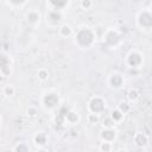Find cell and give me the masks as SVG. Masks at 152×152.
Here are the masks:
<instances>
[{
  "label": "cell",
  "instance_id": "obj_12",
  "mask_svg": "<svg viewBox=\"0 0 152 152\" xmlns=\"http://www.w3.org/2000/svg\"><path fill=\"white\" fill-rule=\"evenodd\" d=\"M58 32H59V34H61L62 37L66 38V37L72 36L75 31H74V28H72V27H71L69 24H63V25H61V26H59Z\"/></svg>",
  "mask_w": 152,
  "mask_h": 152
},
{
  "label": "cell",
  "instance_id": "obj_4",
  "mask_svg": "<svg viewBox=\"0 0 152 152\" xmlns=\"http://www.w3.org/2000/svg\"><path fill=\"white\" fill-rule=\"evenodd\" d=\"M120 42V33L114 28H108L103 34V43L115 49L118 43Z\"/></svg>",
  "mask_w": 152,
  "mask_h": 152
},
{
  "label": "cell",
  "instance_id": "obj_8",
  "mask_svg": "<svg viewBox=\"0 0 152 152\" xmlns=\"http://www.w3.org/2000/svg\"><path fill=\"white\" fill-rule=\"evenodd\" d=\"M63 15L61 11H55V10H49V12L46 13V23H49L50 25H56L62 20Z\"/></svg>",
  "mask_w": 152,
  "mask_h": 152
},
{
  "label": "cell",
  "instance_id": "obj_3",
  "mask_svg": "<svg viewBox=\"0 0 152 152\" xmlns=\"http://www.w3.org/2000/svg\"><path fill=\"white\" fill-rule=\"evenodd\" d=\"M107 107V102L103 97L101 96H94L89 100L88 102V110L91 114H96V115H101L104 109Z\"/></svg>",
  "mask_w": 152,
  "mask_h": 152
},
{
  "label": "cell",
  "instance_id": "obj_15",
  "mask_svg": "<svg viewBox=\"0 0 152 152\" xmlns=\"http://www.w3.org/2000/svg\"><path fill=\"white\" fill-rule=\"evenodd\" d=\"M4 93H5V95H7V96H12V95L15 93V88H14L12 84H6V86L4 87Z\"/></svg>",
  "mask_w": 152,
  "mask_h": 152
},
{
  "label": "cell",
  "instance_id": "obj_14",
  "mask_svg": "<svg viewBox=\"0 0 152 152\" xmlns=\"http://www.w3.org/2000/svg\"><path fill=\"white\" fill-rule=\"evenodd\" d=\"M37 76H38V78L43 82V81H46L48 78H49V71L46 70V69H39L38 70V72H37Z\"/></svg>",
  "mask_w": 152,
  "mask_h": 152
},
{
  "label": "cell",
  "instance_id": "obj_1",
  "mask_svg": "<svg viewBox=\"0 0 152 152\" xmlns=\"http://www.w3.org/2000/svg\"><path fill=\"white\" fill-rule=\"evenodd\" d=\"M74 42L80 49H90L96 42L95 31L89 26H82L74 32Z\"/></svg>",
  "mask_w": 152,
  "mask_h": 152
},
{
  "label": "cell",
  "instance_id": "obj_13",
  "mask_svg": "<svg viewBox=\"0 0 152 152\" xmlns=\"http://www.w3.org/2000/svg\"><path fill=\"white\" fill-rule=\"evenodd\" d=\"M124 118H125V113H122L119 108H116L115 110H112V113H110V119H112L113 124H119V122H121Z\"/></svg>",
  "mask_w": 152,
  "mask_h": 152
},
{
  "label": "cell",
  "instance_id": "obj_11",
  "mask_svg": "<svg viewBox=\"0 0 152 152\" xmlns=\"http://www.w3.org/2000/svg\"><path fill=\"white\" fill-rule=\"evenodd\" d=\"M11 68V59L5 53H0V75L4 74L5 70H10Z\"/></svg>",
  "mask_w": 152,
  "mask_h": 152
},
{
  "label": "cell",
  "instance_id": "obj_6",
  "mask_svg": "<svg viewBox=\"0 0 152 152\" xmlns=\"http://www.w3.org/2000/svg\"><path fill=\"white\" fill-rule=\"evenodd\" d=\"M107 83H108V86H109L110 88H113V89H120V88L124 87L125 80H124V76H122L120 72L114 71V72H112V74L108 76Z\"/></svg>",
  "mask_w": 152,
  "mask_h": 152
},
{
  "label": "cell",
  "instance_id": "obj_10",
  "mask_svg": "<svg viewBox=\"0 0 152 152\" xmlns=\"http://www.w3.org/2000/svg\"><path fill=\"white\" fill-rule=\"evenodd\" d=\"M25 19H26L27 24H30V25H37L40 21V13L37 10H34V8L33 10H30V11L26 12Z\"/></svg>",
  "mask_w": 152,
  "mask_h": 152
},
{
  "label": "cell",
  "instance_id": "obj_18",
  "mask_svg": "<svg viewBox=\"0 0 152 152\" xmlns=\"http://www.w3.org/2000/svg\"><path fill=\"white\" fill-rule=\"evenodd\" d=\"M81 6H82V8H84V10H89V8L93 6V1H91V0H82Z\"/></svg>",
  "mask_w": 152,
  "mask_h": 152
},
{
  "label": "cell",
  "instance_id": "obj_7",
  "mask_svg": "<svg viewBox=\"0 0 152 152\" xmlns=\"http://www.w3.org/2000/svg\"><path fill=\"white\" fill-rule=\"evenodd\" d=\"M137 24L140 30H150L151 27V14L148 11H141L137 15Z\"/></svg>",
  "mask_w": 152,
  "mask_h": 152
},
{
  "label": "cell",
  "instance_id": "obj_19",
  "mask_svg": "<svg viewBox=\"0 0 152 152\" xmlns=\"http://www.w3.org/2000/svg\"><path fill=\"white\" fill-rule=\"evenodd\" d=\"M1 122H2V119H1V116H0V126H1Z\"/></svg>",
  "mask_w": 152,
  "mask_h": 152
},
{
  "label": "cell",
  "instance_id": "obj_9",
  "mask_svg": "<svg viewBox=\"0 0 152 152\" xmlns=\"http://www.w3.org/2000/svg\"><path fill=\"white\" fill-rule=\"evenodd\" d=\"M70 0H46V4L49 5L50 10L55 11H63L65 7H68Z\"/></svg>",
  "mask_w": 152,
  "mask_h": 152
},
{
  "label": "cell",
  "instance_id": "obj_2",
  "mask_svg": "<svg viewBox=\"0 0 152 152\" xmlns=\"http://www.w3.org/2000/svg\"><path fill=\"white\" fill-rule=\"evenodd\" d=\"M40 103L45 110H55L61 104V96L53 90H48L42 94Z\"/></svg>",
  "mask_w": 152,
  "mask_h": 152
},
{
  "label": "cell",
  "instance_id": "obj_16",
  "mask_svg": "<svg viewBox=\"0 0 152 152\" xmlns=\"http://www.w3.org/2000/svg\"><path fill=\"white\" fill-rule=\"evenodd\" d=\"M27 0H7V2L13 7H23Z\"/></svg>",
  "mask_w": 152,
  "mask_h": 152
},
{
  "label": "cell",
  "instance_id": "obj_5",
  "mask_svg": "<svg viewBox=\"0 0 152 152\" xmlns=\"http://www.w3.org/2000/svg\"><path fill=\"white\" fill-rule=\"evenodd\" d=\"M142 63V55L135 50H132L126 56V64L129 68H139Z\"/></svg>",
  "mask_w": 152,
  "mask_h": 152
},
{
  "label": "cell",
  "instance_id": "obj_17",
  "mask_svg": "<svg viewBox=\"0 0 152 152\" xmlns=\"http://www.w3.org/2000/svg\"><path fill=\"white\" fill-rule=\"evenodd\" d=\"M128 97H129V100H131V101H135V100L139 97L138 91H137L135 89H131V90H129V93H128Z\"/></svg>",
  "mask_w": 152,
  "mask_h": 152
}]
</instances>
